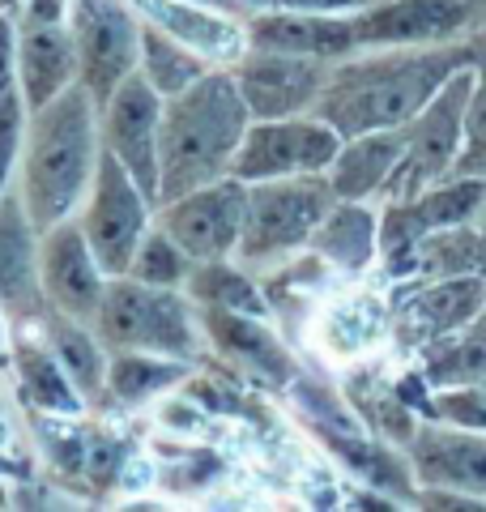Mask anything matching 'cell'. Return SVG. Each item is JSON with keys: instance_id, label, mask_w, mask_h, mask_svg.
<instances>
[{"instance_id": "cell-9", "label": "cell", "mask_w": 486, "mask_h": 512, "mask_svg": "<svg viewBox=\"0 0 486 512\" xmlns=\"http://www.w3.org/2000/svg\"><path fill=\"white\" fill-rule=\"evenodd\" d=\"M342 141L346 137L324 116H316V111L282 116V120H252L231 175L261 184V180H286V175L329 171Z\"/></svg>"}, {"instance_id": "cell-44", "label": "cell", "mask_w": 486, "mask_h": 512, "mask_svg": "<svg viewBox=\"0 0 486 512\" xmlns=\"http://www.w3.org/2000/svg\"><path fill=\"white\" fill-rule=\"evenodd\" d=\"M478 222H482V227H486V205H482V214H478Z\"/></svg>"}, {"instance_id": "cell-27", "label": "cell", "mask_w": 486, "mask_h": 512, "mask_svg": "<svg viewBox=\"0 0 486 512\" xmlns=\"http://www.w3.org/2000/svg\"><path fill=\"white\" fill-rule=\"evenodd\" d=\"M43 338L56 350V359L64 363V372L73 376V384L86 397H99L107 389V367H111V350L103 346V338L94 333V325H81L60 312L43 316Z\"/></svg>"}, {"instance_id": "cell-8", "label": "cell", "mask_w": 486, "mask_h": 512, "mask_svg": "<svg viewBox=\"0 0 486 512\" xmlns=\"http://www.w3.org/2000/svg\"><path fill=\"white\" fill-rule=\"evenodd\" d=\"M141 26L133 0H73L81 86L99 107L141 69Z\"/></svg>"}, {"instance_id": "cell-30", "label": "cell", "mask_w": 486, "mask_h": 512, "mask_svg": "<svg viewBox=\"0 0 486 512\" xmlns=\"http://www.w3.org/2000/svg\"><path fill=\"white\" fill-rule=\"evenodd\" d=\"M209 69H218V64H209L201 52H192L188 43L171 39L167 30H158L150 22L141 26V73L162 99L184 94L192 82H201Z\"/></svg>"}, {"instance_id": "cell-29", "label": "cell", "mask_w": 486, "mask_h": 512, "mask_svg": "<svg viewBox=\"0 0 486 512\" xmlns=\"http://www.w3.org/2000/svg\"><path fill=\"white\" fill-rule=\"evenodd\" d=\"M184 291L192 295L197 308H231V312H252V316L273 312L265 282H256L252 269H243L239 261H197Z\"/></svg>"}, {"instance_id": "cell-10", "label": "cell", "mask_w": 486, "mask_h": 512, "mask_svg": "<svg viewBox=\"0 0 486 512\" xmlns=\"http://www.w3.org/2000/svg\"><path fill=\"white\" fill-rule=\"evenodd\" d=\"M248 188V180L226 175L218 184L184 192L158 205V227H167L192 261H235L243 227H248Z\"/></svg>"}, {"instance_id": "cell-6", "label": "cell", "mask_w": 486, "mask_h": 512, "mask_svg": "<svg viewBox=\"0 0 486 512\" xmlns=\"http://www.w3.org/2000/svg\"><path fill=\"white\" fill-rule=\"evenodd\" d=\"M478 69L465 64L440 86V94L405 124V158L384 188V201H410L423 188L448 180L457 171L469 137V103H474Z\"/></svg>"}, {"instance_id": "cell-15", "label": "cell", "mask_w": 486, "mask_h": 512, "mask_svg": "<svg viewBox=\"0 0 486 512\" xmlns=\"http://www.w3.org/2000/svg\"><path fill=\"white\" fill-rule=\"evenodd\" d=\"M39 265H43V295H47V308L81 320V325H94L103 312V299H107V269L99 265L94 256L86 231H81L77 218H64L60 227L43 231V244H39Z\"/></svg>"}, {"instance_id": "cell-40", "label": "cell", "mask_w": 486, "mask_h": 512, "mask_svg": "<svg viewBox=\"0 0 486 512\" xmlns=\"http://www.w3.org/2000/svg\"><path fill=\"white\" fill-rule=\"evenodd\" d=\"M154 483V466L145 457H128L124 461V474H120V487L128 491V495H137L141 487H150Z\"/></svg>"}, {"instance_id": "cell-34", "label": "cell", "mask_w": 486, "mask_h": 512, "mask_svg": "<svg viewBox=\"0 0 486 512\" xmlns=\"http://www.w3.org/2000/svg\"><path fill=\"white\" fill-rule=\"evenodd\" d=\"M30 107L22 99V86L0 99V197L13 188V171L22 163V141H26Z\"/></svg>"}, {"instance_id": "cell-17", "label": "cell", "mask_w": 486, "mask_h": 512, "mask_svg": "<svg viewBox=\"0 0 486 512\" xmlns=\"http://www.w3.org/2000/svg\"><path fill=\"white\" fill-rule=\"evenodd\" d=\"M405 453L418 487H448L486 500V431L427 419Z\"/></svg>"}, {"instance_id": "cell-5", "label": "cell", "mask_w": 486, "mask_h": 512, "mask_svg": "<svg viewBox=\"0 0 486 512\" xmlns=\"http://www.w3.org/2000/svg\"><path fill=\"white\" fill-rule=\"evenodd\" d=\"M337 205L329 171L261 180L248 188V227H243L235 261L243 269H278L312 248L320 222Z\"/></svg>"}, {"instance_id": "cell-11", "label": "cell", "mask_w": 486, "mask_h": 512, "mask_svg": "<svg viewBox=\"0 0 486 512\" xmlns=\"http://www.w3.org/2000/svg\"><path fill=\"white\" fill-rule=\"evenodd\" d=\"M393 303V333L405 350H423L448 338L486 312V278L478 274H448V278H405L397 282Z\"/></svg>"}, {"instance_id": "cell-22", "label": "cell", "mask_w": 486, "mask_h": 512, "mask_svg": "<svg viewBox=\"0 0 486 512\" xmlns=\"http://www.w3.org/2000/svg\"><path fill=\"white\" fill-rule=\"evenodd\" d=\"M388 333H393V303L371 291H354L346 299L329 303L324 316L316 320V342L337 363L367 359Z\"/></svg>"}, {"instance_id": "cell-43", "label": "cell", "mask_w": 486, "mask_h": 512, "mask_svg": "<svg viewBox=\"0 0 486 512\" xmlns=\"http://www.w3.org/2000/svg\"><path fill=\"white\" fill-rule=\"evenodd\" d=\"M13 440V427H9V419H5V414H0V448H5Z\"/></svg>"}, {"instance_id": "cell-18", "label": "cell", "mask_w": 486, "mask_h": 512, "mask_svg": "<svg viewBox=\"0 0 486 512\" xmlns=\"http://www.w3.org/2000/svg\"><path fill=\"white\" fill-rule=\"evenodd\" d=\"M252 47H273V52H295L316 60H346L359 52L354 39V13H295V9H248L243 13Z\"/></svg>"}, {"instance_id": "cell-23", "label": "cell", "mask_w": 486, "mask_h": 512, "mask_svg": "<svg viewBox=\"0 0 486 512\" xmlns=\"http://www.w3.org/2000/svg\"><path fill=\"white\" fill-rule=\"evenodd\" d=\"M405 158V128H384V133L346 137L337 150L329 180L337 201H376L384 197L397 163Z\"/></svg>"}, {"instance_id": "cell-12", "label": "cell", "mask_w": 486, "mask_h": 512, "mask_svg": "<svg viewBox=\"0 0 486 512\" xmlns=\"http://www.w3.org/2000/svg\"><path fill=\"white\" fill-rule=\"evenodd\" d=\"M486 18V0H376L354 13V39L367 47H435L457 43Z\"/></svg>"}, {"instance_id": "cell-37", "label": "cell", "mask_w": 486, "mask_h": 512, "mask_svg": "<svg viewBox=\"0 0 486 512\" xmlns=\"http://www.w3.org/2000/svg\"><path fill=\"white\" fill-rule=\"evenodd\" d=\"M414 508H435V512H486V500H482V495L448 491V487H418Z\"/></svg>"}, {"instance_id": "cell-46", "label": "cell", "mask_w": 486, "mask_h": 512, "mask_svg": "<svg viewBox=\"0 0 486 512\" xmlns=\"http://www.w3.org/2000/svg\"><path fill=\"white\" fill-rule=\"evenodd\" d=\"M482 22H486V18H482Z\"/></svg>"}, {"instance_id": "cell-39", "label": "cell", "mask_w": 486, "mask_h": 512, "mask_svg": "<svg viewBox=\"0 0 486 512\" xmlns=\"http://www.w3.org/2000/svg\"><path fill=\"white\" fill-rule=\"evenodd\" d=\"M73 22V0H26L22 26H69Z\"/></svg>"}, {"instance_id": "cell-33", "label": "cell", "mask_w": 486, "mask_h": 512, "mask_svg": "<svg viewBox=\"0 0 486 512\" xmlns=\"http://www.w3.org/2000/svg\"><path fill=\"white\" fill-rule=\"evenodd\" d=\"M478 43V86H474V103H469V137H465V154L452 175H482L486 180V30L474 35Z\"/></svg>"}, {"instance_id": "cell-38", "label": "cell", "mask_w": 486, "mask_h": 512, "mask_svg": "<svg viewBox=\"0 0 486 512\" xmlns=\"http://www.w3.org/2000/svg\"><path fill=\"white\" fill-rule=\"evenodd\" d=\"M18 90V26L9 13H0V99Z\"/></svg>"}, {"instance_id": "cell-2", "label": "cell", "mask_w": 486, "mask_h": 512, "mask_svg": "<svg viewBox=\"0 0 486 512\" xmlns=\"http://www.w3.org/2000/svg\"><path fill=\"white\" fill-rule=\"evenodd\" d=\"M103 154V120L90 90L73 82L69 90L47 107L30 111L18 184L39 235L60 227L64 218H77L81 201L94 184Z\"/></svg>"}, {"instance_id": "cell-3", "label": "cell", "mask_w": 486, "mask_h": 512, "mask_svg": "<svg viewBox=\"0 0 486 512\" xmlns=\"http://www.w3.org/2000/svg\"><path fill=\"white\" fill-rule=\"evenodd\" d=\"M252 120L256 116L231 69H209L201 82H192L184 94L167 99L158 205L226 180L235 171V158Z\"/></svg>"}, {"instance_id": "cell-14", "label": "cell", "mask_w": 486, "mask_h": 512, "mask_svg": "<svg viewBox=\"0 0 486 512\" xmlns=\"http://www.w3.org/2000/svg\"><path fill=\"white\" fill-rule=\"evenodd\" d=\"M231 73L256 120H282V116L316 111L324 86H329L333 64L316 56L273 52V47H248L231 64Z\"/></svg>"}, {"instance_id": "cell-35", "label": "cell", "mask_w": 486, "mask_h": 512, "mask_svg": "<svg viewBox=\"0 0 486 512\" xmlns=\"http://www.w3.org/2000/svg\"><path fill=\"white\" fill-rule=\"evenodd\" d=\"M435 419L486 431V380L465 384V389H440L435 393Z\"/></svg>"}, {"instance_id": "cell-26", "label": "cell", "mask_w": 486, "mask_h": 512, "mask_svg": "<svg viewBox=\"0 0 486 512\" xmlns=\"http://www.w3.org/2000/svg\"><path fill=\"white\" fill-rule=\"evenodd\" d=\"M197 372V363L171 359V355H150V350H111L107 367V393L120 406H145L150 397H162Z\"/></svg>"}, {"instance_id": "cell-4", "label": "cell", "mask_w": 486, "mask_h": 512, "mask_svg": "<svg viewBox=\"0 0 486 512\" xmlns=\"http://www.w3.org/2000/svg\"><path fill=\"white\" fill-rule=\"evenodd\" d=\"M94 333L107 350H150L197 363L205 355L201 308L184 286H150L137 278H111Z\"/></svg>"}, {"instance_id": "cell-16", "label": "cell", "mask_w": 486, "mask_h": 512, "mask_svg": "<svg viewBox=\"0 0 486 512\" xmlns=\"http://www.w3.org/2000/svg\"><path fill=\"white\" fill-rule=\"evenodd\" d=\"M43 235L30 218L22 188L13 184L0 197V308H5L18 325H35L47 312L43 295V265H39Z\"/></svg>"}, {"instance_id": "cell-21", "label": "cell", "mask_w": 486, "mask_h": 512, "mask_svg": "<svg viewBox=\"0 0 486 512\" xmlns=\"http://www.w3.org/2000/svg\"><path fill=\"white\" fill-rule=\"evenodd\" d=\"M73 82H81L77 35L69 26H18V86L30 111L60 99Z\"/></svg>"}, {"instance_id": "cell-41", "label": "cell", "mask_w": 486, "mask_h": 512, "mask_svg": "<svg viewBox=\"0 0 486 512\" xmlns=\"http://www.w3.org/2000/svg\"><path fill=\"white\" fill-rule=\"evenodd\" d=\"M5 308H0V372H9L13 367V333H9V325H5Z\"/></svg>"}, {"instance_id": "cell-24", "label": "cell", "mask_w": 486, "mask_h": 512, "mask_svg": "<svg viewBox=\"0 0 486 512\" xmlns=\"http://www.w3.org/2000/svg\"><path fill=\"white\" fill-rule=\"evenodd\" d=\"M13 376H18L22 402L35 414H73V419L86 414L90 397L77 389L69 372H64L56 350L43 346L35 333H26V325L13 333Z\"/></svg>"}, {"instance_id": "cell-1", "label": "cell", "mask_w": 486, "mask_h": 512, "mask_svg": "<svg viewBox=\"0 0 486 512\" xmlns=\"http://www.w3.org/2000/svg\"><path fill=\"white\" fill-rule=\"evenodd\" d=\"M478 60L474 39L435 47H367L333 64L316 116L342 137L405 128L423 111L457 69Z\"/></svg>"}, {"instance_id": "cell-45", "label": "cell", "mask_w": 486, "mask_h": 512, "mask_svg": "<svg viewBox=\"0 0 486 512\" xmlns=\"http://www.w3.org/2000/svg\"><path fill=\"white\" fill-rule=\"evenodd\" d=\"M0 406H5V397H0Z\"/></svg>"}, {"instance_id": "cell-19", "label": "cell", "mask_w": 486, "mask_h": 512, "mask_svg": "<svg viewBox=\"0 0 486 512\" xmlns=\"http://www.w3.org/2000/svg\"><path fill=\"white\" fill-rule=\"evenodd\" d=\"M141 22L167 30L171 39L188 43L192 52H201L209 64L231 69V64L248 52V30H243V13L214 9L201 0H133Z\"/></svg>"}, {"instance_id": "cell-32", "label": "cell", "mask_w": 486, "mask_h": 512, "mask_svg": "<svg viewBox=\"0 0 486 512\" xmlns=\"http://www.w3.org/2000/svg\"><path fill=\"white\" fill-rule=\"evenodd\" d=\"M192 265L197 261H192V256L175 244V235L167 227H158V218H154V227L145 231L141 248L133 256V269H128L124 278H137L150 286H188Z\"/></svg>"}, {"instance_id": "cell-7", "label": "cell", "mask_w": 486, "mask_h": 512, "mask_svg": "<svg viewBox=\"0 0 486 512\" xmlns=\"http://www.w3.org/2000/svg\"><path fill=\"white\" fill-rule=\"evenodd\" d=\"M154 218H158V205L145 197V188L133 180V171L103 146L99 171H94V184L77 210V222L86 231L94 256H99V265L107 269V278H124L133 269V256L141 248L145 231L154 227Z\"/></svg>"}, {"instance_id": "cell-31", "label": "cell", "mask_w": 486, "mask_h": 512, "mask_svg": "<svg viewBox=\"0 0 486 512\" xmlns=\"http://www.w3.org/2000/svg\"><path fill=\"white\" fill-rule=\"evenodd\" d=\"M448 274L486 278V227L482 222L435 231L418 244V278H448Z\"/></svg>"}, {"instance_id": "cell-25", "label": "cell", "mask_w": 486, "mask_h": 512, "mask_svg": "<svg viewBox=\"0 0 486 512\" xmlns=\"http://www.w3.org/2000/svg\"><path fill=\"white\" fill-rule=\"evenodd\" d=\"M312 252L346 278L367 274L380 261V210H371V201H337L320 222Z\"/></svg>"}, {"instance_id": "cell-28", "label": "cell", "mask_w": 486, "mask_h": 512, "mask_svg": "<svg viewBox=\"0 0 486 512\" xmlns=\"http://www.w3.org/2000/svg\"><path fill=\"white\" fill-rule=\"evenodd\" d=\"M418 367H423V376L435 384V393L465 389V384L486 380V312L474 325H465V329L418 350Z\"/></svg>"}, {"instance_id": "cell-20", "label": "cell", "mask_w": 486, "mask_h": 512, "mask_svg": "<svg viewBox=\"0 0 486 512\" xmlns=\"http://www.w3.org/2000/svg\"><path fill=\"white\" fill-rule=\"evenodd\" d=\"M201 325L218 355H231L243 372L265 380L269 389H286V384L299 376V363L286 350V342L273 333L269 316L231 312V308H201Z\"/></svg>"}, {"instance_id": "cell-42", "label": "cell", "mask_w": 486, "mask_h": 512, "mask_svg": "<svg viewBox=\"0 0 486 512\" xmlns=\"http://www.w3.org/2000/svg\"><path fill=\"white\" fill-rule=\"evenodd\" d=\"M201 5H214V9H231V13H243L239 0H201Z\"/></svg>"}, {"instance_id": "cell-36", "label": "cell", "mask_w": 486, "mask_h": 512, "mask_svg": "<svg viewBox=\"0 0 486 512\" xmlns=\"http://www.w3.org/2000/svg\"><path fill=\"white\" fill-rule=\"evenodd\" d=\"M376 0H239V9H295V13H363Z\"/></svg>"}, {"instance_id": "cell-13", "label": "cell", "mask_w": 486, "mask_h": 512, "mask_svg": "<svg viewBox=\"0 0 486 512\" xmlns=\"http://www.w3.org/2000/svg\"><path fill=\"white\" fill-rule=\"evenodd\" d=\"M162 111H167V99L145 82L141 69L99 107L103 146L133 171V180L145 188V197L154 205L162 184Z\"/></svg>"}]
</instances>
